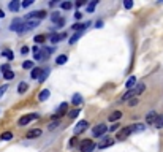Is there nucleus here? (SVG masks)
<instances>
[{"label":"nucleus","instance_id":"nucleus-1","mask_svg":"<svg viewBox=\"0 0 163 152\" xmlns=\"http://www.w3.org/2000/svg\"><path fill=\"white\" fill-rule=\"evenodd\" d=\"M144 89H146V86L143 82H139V84H136L133 89H130L127 94H123L122 95V101H128V100H132V98H135L136 95H139V94H143L144 92Z\"/></svg>","mask_w":163,"mask_h":152},{"label":"nucleus","instance_id":"nucleus-2","mask_svg":"<svg viewBox=\"0 0 163 152\" xmlns=\"http://www.w3.org/2000/svg\"><path fill=\"white\" fill-rule=\"evenodd\" d=\"M46 18V11L41 10V11H33V13H29L24 18V21H40Z\"/></svg>","mask_w":163,"mask_h":152},{"label":"nucleus","instance_id":"nucleus-3","mask_svg":"<svg viewBox=\"0 0 163 152\" xmlns=\"http://www.w3.org/2000/svg\"><path fill=\"white\" fill-rule=\"evenodd\" d=\"M108 130H109L108 125H105V124H98L97 127H93V128H92V136H95V138L103 136V135L108 132Z\"/></svg>","mask_w":163,"mask_h":152},{"label":"nucleus","instance_id":"nucleus-4","mask_svg":"<svg viewBox=\"0 0 163 152\" xmlns=\"http://www.w3.org/2000/svg\"><path fill=\"white\" fill-rule=\"evenodd\" d=\"M38 24H40V21H24V25H22L19 33H25V32H30L33 29H37Z\"/></svg>","mask_w":163,"mask_h":152},{"label":"nucleus","instance_id":"nucleus-5","mask_svg":"<svg viewBox=\"0 0 163 152\" xmlns=\"http://www.w3.org/2000/svg\"><path fill=\"white\" fill-rule=\"evenodd\" d=\"M79 149H81V152H92L95 149V143L92 139H84L79 144Z\"/></svg>","mask_w":163,"mask_h":152},{"label":"nucleus","instance_id":"nucleus-6","mask_svg":"<svg viewBox=\"0 0 163 152\" xmlns=\"http://www.w3.org/2000/svg\"><path fill=\"white\" fill-rule=\"evenodd\" d=\"M133 133V125L132 127H122L119 132H117V139H125L127 136H130Z\"/></svg>","mask_w":163,"mask_h":152},{"label":"nucleus","instance_id":"nucleus-7","mask_svg":"<svg viewBox=\"0 0 163 152\" xmlns=\"http://www.w3.org/2000/svg\"><path fill=\"white\" fill-rule=\"evenodd\" d=\"M22 25H24V19H19V18H16L11 21V25H10V30H13V32H21L22 29Z\"/></svg>","mask_w":163,"mask_h":152},{"label":"nucleus","instance_id":"nucleus-8","mask_svg":"<svg viewBox=\"0 0 163 152\" xmlns=\"http://www.w3.org/2000/svg\"><path fill=\"white\" fill-rule=\"evenodd\" d=\"M38 117H40V114H37V112H33V114H29V116H22L21 119H19V125H27L29 122L38 119Z\"/></svg>","mask_w":163,"mask_h":152},{"label":"nucleus","instance_id":"nucleus-9","mask_svg":"<svg viewBox=\"0 0 163 152\" xmlns=\"http://www.w3.org/2000/svg\"><path fill=\"white\" fill-rule=\"evenodd\" d=\"M159 119H160V116L157 114L155 111H150L147 116H146V122L149 124V125H155L157 122H159Z\"/></svg>","mask_w":163,"mask_h":152},{"label":"nucleus","instance_id":"nucleus-10","mask_svg":"<svg viewBox=\"0 0 163 152\" xmlns=\"http://www.w3.org/2000/svg\"><path fill=\"white\" fill-rule=\"evenodd\" d=\"M87 127H89V122H87V121H79V122L76 124V127H75V135L82 133Z\"/></svg>","mask_w":163,"mask_h":152},{"label":"nucleus","instance_id":"nucleus-11","mask_svg":"<svg viewBox=\"0 0 163 152\" xmlns=\"http://www.w3.org/2000/svg\"><path fill=\"white\" fill-rule=\"evenodd\" d=\"M67 111H68V103L65 101V103H62V105L59 106V109H57V112L54 114V117H55V119H59V117H62Z\"/></svg>","mask_w":163,"mask_h":152},{"label":"nucleus","instance_id":"nucleus-12","mask_svg":"<svg viewBox=\"0 0 163 152\" xmlns=\"http://www.w3.org/2000/svg\"><path fill=\"white\" fill-rule=\"evenodd\" d=\"M89 25H90V22H79V24H75V25H73V29H75L76 32H82L84 29H87Z\"/></svg>","mask_w":163,"mask_h":152},{"label":"nucleus","instance_id":"nucleus-13","mask_svg":"<svg viewBox=\"0 0 163 152\" xmlns=\"http://www.w3.org/2000/svg\"><path fill=\"white\" fill-rule=\"evenodd\" d=\"M38 136H41V130H40V128H35V130H30L29 133H27V139L38 138Z\"/></svg>","mask_w":163,"mask_h":152},{"label":"nucleus","instance_id":"nucleus-14","mask_svg":"<svg viewBox=\"0 0 163 152\" xmlns=\"http://www.w3.org/2000/svg\"><path fill=\"white\" fill-rule=\"evenodd\" d=\"M120 117H122V112L120 111H114V112H111V114H109V121L116 122V121H119Z\"/></svg>","mask_w":163,"mask_h":152},{"label":"nucleus","instance_id":"nucleus-15","mask_svg":"<svg viewBox=\"0 0 163 152\" xmlns=\"http://www.w3.org/2000/svg\"><path fill=\"white\" fill-rule=\"evenodd\" d=\"M21 7H22V5L18 2V0H13V2H10V5H8V8H10L11 11H18Z\"/></svg>","mask_w":163,"mask_h":152},{"label":"nucleus","instance_id":"nucleus-16","mask_svg":"<svg viewBox=\"0 0 163 152\" xmlns=\"http://www.w3.org/2000/svg\"><path fill=\"white\" fill-rule=\"evenodd\" d=\"M71 101H73V105H75V106H79L82 103V97L79 94H75V95H73V98H71Z\"/></svg>","mask_w":163,"mask_h":152},{"label":"nucleus","instance_id":"nucleus-17","mask_svg":"<svg viewBox=\"0 0 163 152\" xmlns=\"http://www.w3.org/2000/svg\"><path fill=\"white\" fill-rule=\"evenodd\" d=\"M48 98H49V91H48V89H44V91H41L40 94H38V100H40V101H44Z\"/></svg>","mask_w":163,"mask_h":152},{"label":"nucleus","instance_id":"nucleus-18","mask_svg":"<svg viewBox=\"0 0 163 152\" xmlns=\"http://www.w3.org/2000/svg\"><path fill=\"white\" fill-rule=\"evenodd\" d=\"M27 89H29L27 82H19V86H18V92H19V94H25Z\"/></svg>","mask_w":163,"mask_h":152},{"label":"nucleus","instance_id":"nucleus-19","mask_svg":"<svg viewBox=\"0 0 163 152\" xmlns=\"http://www.w3.org/2000/svg\"><path fill=\"white\" fill-rule=\"evenodd\" d=\"M67 60H68V57L62 54V55H59V57L55 59V64H57V65H64V64H67Z\"/></svg>","mask_w":163,"mask_h":152},{"label":"nucleus","instance_id":"nucleus-20","mask_svg":"<svg viewBox=\"0 0 163 152\" xmlns=\"http://www.w3.org/2000/svg\"><path fill=\"white\" fill-rule=\"evenodd\" d=\"M11 138H13V133H11V132H5V133H2V136H0L2 141H10Z\"/></svg>","mask_w":163,"mask_h":152},{"label":"nucleus","instance_id":"nucleus-21","mask_svg":"<svg viewBox=\"0 0 163 152\" xmlns=\"http://www.w3.org/2000/svg\"><path fill=\"white\" fill-rule=\"evenodd\" d=\"M112 143H114V139H111V138H106V141H103L102 144L98 146L100 149H105V148H108V146H111Z\"/></svg>","mask_w":163,"mask_h":152},{"label":"nucleus","instance_id":"nucleus-22","mask_svg":"<svg viewBox=\"0 0 163 152\" xmlns=\"http://www.w3.org/2000/svg\"><path fill=\"white\" fill-rule=\"evenodd\" d=\"M135 82H136V78H135V76H130V79L127 81V89H128V91L135 87Z\"/></svg>","mask_w":163,"mask_h":152},{"label":"nucleus","instance_id":"nucleus-23","mask_svg":"<svg viewBox=\"0 0 163 152\" xmlns=\"http://www.w3.org/2000/svg\"><path fill=\"white\" fill-rule=\"evenodd\" d=\"M40 75H41V68H33L32 70V78L33 79H40Z\"/></svg>","mask_w":163,"mask_h":152},{"label":"nucleus","instance_id":"nucleus-24","mask_svg":"<svg viewBox=\"0 0 163 152\" xmlns=\"http://www.w3.org/2000/svg\"><path fill=\"white\" fill-rule=\"evenodd\" d=\"M144 125H143V124H135V125H133V133H138V132H144Z\"/></svg>","mask_w":163,"mask_h":152},{"label":"nucleus","instance_id":"nucleus-25","mask_svg":"<svg viewBox=\"0 0 163 152\" xmlns=\"http://www.w3.org/2000/svg\"><path fill=\"white\" fill-rule=\"evenodd\" d=\"M22 68L24 70H33V62L32 60H25L24 64H22Z\"/></svg>","mask_w":163,"mask_h":152},{"label":"nucleus","instance_id":"nucleus-26","mask_svg":"<svg viewBox=\"0 0 163 152\" xmlns=\"http://www.w3.org/2000/svg\"><path fill=\"white\" fill-rule=\"evenodd\" d=\"M79 38H81V32H76L75 35H73V37L70 38V44H75L78 40H79Z\"/></svg>","mask_w":163,"mask_h":152},{"label":"nucleus","instance_id":"nucleus-27","mask_svg":"<svg viewBox=\"0 0 163 152\" xmlns=\"http://www.w3.org/2000/svg\"><path fill=\"white\" fill-rule=\"evenodd\" d=\"M2 54H3V55H5V57H7L8 60H13V59H14V54H13V52H11V51H10V49H5V51H3V52H2Z\"/></svg>","mask_w":163,"mask_h":152},{"label":"nucleus","instance_id":"nucleus-28","mask_svg":"<svg viewBox=\"0 0 163 152\" xmlns=\"http://www.w3.org/2000/svg\"><path fill=\"white\" fill-rule=\"evenodd\" d=\"M49 40H51V43H59V41L62 40V37L57 35V33H54V35H51V38H49Z\"/></svg>","mask_w":163,"mask_h":152},{"label":"nucleus","instance_id":"nucleus-29","mask_svg":"<svg viewBox=\"0 0 163 152\" xmlns=\"http://www.w3.org/2000/svg\"><path fill=\"white\" fill-rule=\"evenodd\" d=\"M97 3H98V2L89 3V5H87V13H93V10H95V7H97Z\"/></svg>","mask_w":163,"mask_h":152},{"label":"nucleus","instance_id":"nucleus-30","mask_svg":"<svg viewBox=\"0 0 163 152\" xmlns=\"http://www.w3.org/2000/svg\"><path fill=\"white\" fill-rule=\"evenodd\" d=\"M48 75H49V70H48V68H46V70H43V71H41V76H40V79H38V81L43 82L44 79H46V76H48Z\"/></svg>","mask_w":163,"mask_h":152},{"label":"nucleus","instance_id":"nucleus-31","mask_svg":"<svg viewBox=\"0 0 163 152\" xmlns=\"http://www.w3.org/2000/svg\"><path fill=\"white\" fill-rule=\"evenodd\" d=\"M3 78H5V79H13V78H14V73L13 71H7V73H3Z\"/></svg>","mask_w":163,"mask_h":152},{"label":"nucleus","instance_id":"nucleus-32","mask_svg":"<svg viewBox=\"0 0 163 152\" xmlns=\"http://www.w3.org/2000/svg\"><path fill=\"white\" fill-rule=\"evenodd\" d=\"M51 19H52V22H57L59 19H62V18H60V14H59V11H54L52 16H51Z\"/></svg>","mask_w":163,"mask_h":152},{"label":"nucleus","instance_id":"nucleus-33","mask_svg":"<svg viewBox=\"0 0 163 152\" xmlns=\"http://www.w3.org/2000/svg\"><path fill=\"white\" fill-rule=\"evenodd\" d=\"M60 7L64 8V10H70V8L73 7V3H71V2H64V3L60 5Z\"/></svg>","mask_w":163,"mask_h":152},{"label":"nucleus","instance_id":"nucleus-34","mask_svg":"<svg viewBox=\"0 0 163 152\" xmlns=\"http://www.w3.org/2000/svg\"><path fill=\"white\" fill-rule=\"evenodd\" d=\"M123 7H125L127 10H130L133 7V2H132V0H125V2H123Z\"/></svg>","mask_w":163,"mask_h":152},{"label":"nucleus","instance_id":"nucleus-35","mask_svg":"<svg viewBox=\"0 0 163 152\" xmlns=\"http://www.w3.org/2000/svg\"><path fill=\"white\" fill-rule=\"evenodd\" d=\"M78 114H79V109H73L70 112V119H75V117H78Z\"/></svg>","mask_w":163,"mask_h":152},{"label":"nucleus","instance_id":"nucleus-36","mask_svg":"<svg viewBox=\"0 0 163 152\" xmlns=\"http://www.w3.org/2000/svg\"><path fill=\"white\" fill-rule=\"evenodd\" d=\"M32 3H33V0H24V2H22V7H24V8H29Z\"/></svg>","mask_w":163,"mask_h":152},{"label":"nucleus","instance_id":"nucleus-37","mask_svg":"<svg viewBox=\"0 0 163 152\" xmlns=\"http://www.w3.org/2000/svg\"><path fill=\"white\" fill-rule=\"evenodd\" d=\"M44 41V35H37L35 37V43H43Z\"/></svg>","mask_w":163,"mask_h":152},{"label":"nucleus","instance_id":"nucleus-38","mask_svg":"<svg viewBox=\"0 0 163 152\" xmlns=\"http://www.w3.org/2000/svg\"><path fill=\"white\" fill-rule=\"evenodd\" d=\"M136 105H138V98H136V97L128 101V106H136Z\"/></svg>","mask_w":163,"mask_h":152},{"label":"nucleus","instance_id":"nucleus-39","mask_svg":"<svg viewBox=\"0 0 163 152\" xmlns=\"http://www.w3.org/2000/svg\"><path fill=\"white\" fill-rule=\"evenodd\" d=\"M119 127H120L119 124H112V125L109 127V130H111V132H117V130H119Z\"/></svg>","mask_w":163,"mask_h":152},{"label":"nucleus","instance_id":"nucleus-40","mask_svg":"<svg viewBox=\"0 0 163 152\" xmlns=\"http://www.w3.org/2000/svg\"><path fill=\"white\" fill-rule=\"evenodd\" d=\"M7 89H8V86H7V84H5V86H2V87H0V98L3 97V94L7 92Z\"/></svg>","mask_w":163,"mask_h":152},{"label":"nucleus","instance_id":"nucleus-41","mask_svg":"<svg viewBox=\"0 0 163 152\" xmlns=\"http://www.w3.org/2000/svg\"><path fill=\"white\" fill-rule=\"evenodd\" d=\"M57 125H59V122H57V121H54V122H51V124H49L48 127H49V130H54V128L57 127Z\"/></svg>","mask_w":163,"mask_h":152},{"label":"nucleus","instance_id":"nucleus-42","mask_svg":"<svg viewBox=\"0 0 163 152\" xmlns=\"http://www.w3.org/2000/svg\"><path fill=\"white\" fill-rule=\"evenodd\" d=\"M0 70H2L3 73H7V71H10V65H8V64H5V65L0 67Z\"/></svg>","mask_w":163,"mask_h":152},{"label":"nucleus","instance_id":"nucleus-43","mask_svg":"<svg viewBox=\"0 0 163 152\" xmlns=\"http://www.w3.org/2000/svg\"><path fill=\"white\" fill-rule=\"evenodd\" d=\"M155 127H157V128H162V127H163V116L159 119V122L155 124Z\"/></svg>","mask_w":163,"mask_h":152},{"label":"nucleus","instance_id":"nucleus-44","mask_svg":"<svg viewBox=\"0 0 163 152\" xmlns=\"http://www.w3.org/2000/svg\"><path fill=\"white\" fill-rule=\"evenodd\" d=\"M64 22H65L64 19H59L57 22H55V27H62V25H64Z\"/></svg>","mask_w":163,"mask_h":152},{"label":"nucleus","instance_id":"nucleus-45","mask_svg":"<svg viewBox=\"0 0 163 152\" xmlns=\"http://www.w3.org/2000/svg\"><path fill=\"white\" fill-rule=\"evenodd\" d=\"M82 5H86V2H82V0H78V2H76V7L78 8H81Z\"/></svg>","mask_w":163,"mask_h":152},{"label":"nucleus","instance_id":"nucleus-46","mask_svg":"<svg viewBox=\"0 0 163 152\" xmlns=\"http://www.w3.org/2000/svg\"><path fill=\"white\" fill-rule=\"evenodd\" d=\"M21 52H22V54H27V52H29V48H27V46H22Z\"/></svg>","mask_w":163,"mask_h":152},{"label":"nucleus","instance_id":"nucleus-47","mask_svg":"<svg viewBox=\"0 0 163 152\" xmlns=\"http://www.w3.org/2000/svg\"><path fill=\"white\" fill-rule=\"evenodd\" d=\"M95 27H97V29H100V27H103V21H97V24H95Z\"/></svg>","mask_w":163,"mask_h":152},{"label":"nucleus","instance_id":"nucleus-48","mask_svg":"<svg viewBox=\"0 0 163 152\" xmlns=\"http://www.w3.org/2000/svg\"><path fill=\"white\" fill-rule=\"evenodd\" d=\"M81 16H82V13H79V11H78V13L75 14V18H76V19H81Z\"/></svg>","mask_w":163,"mask_h":152},{"label":"nucleus","instance_id":"nucleus-49","mask_svg":"<svg viewBox=\"0 0 163 152\" xmlns=\"http://www.w3.org/2000/svg\"><path fill=\"white\" fill-rule=\"evenodd\" d=\"M76 144V138H71V141H70V146H75Z\"/></svg>","mask_w":163,"mask_h":152},{"label":"nucleus","instance_id":"nucleus-50","mask_svg":"<svg viewBox=\"0 0 163 152\" xmlns=\"http://www.w3.org/2000/svg\"><path fill=\"white\" fill-rule=\"evenodd\" d=\"M0 18H5V13H3L2 10H0Z\"/></svg>","mask_w":163,"mask_h":152}]
</instances>
